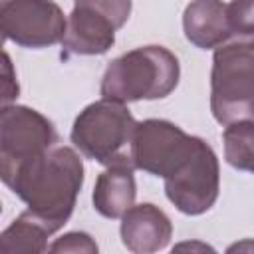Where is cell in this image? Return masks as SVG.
Wrapping results in <instances>:
<instances>
[{
    "label": "cell",
    "mask_w": 254,
    "mask_h": 254,
    "mask_svg": "<svg viewBox=\"0 0 254 254\" xmlns=\"http://www.w3.org/2000/svg\"><path fill=\"white\" fill-rule=\"evenodd\" d=\"M224 159L230 167L254 173V121H238L222 131Z\"/></svg>",
    "instance_id": "14"
},
{
    "label": "cell",
    "mask_w": 254,
    "mask_h": 254,
    "mask_svg": "<svg viewBox=\"0 0 254 254\" xmlns=\"http://www.w3.org/2000/svg\"><path fill=\"white\" fill-rule=\"evenodd\" d=\"M210 111L224 127L254 121V36L232 38L214 50Z\"/></svg>",
    "instance_id": "4"
},
{
    "label": "cell",
    "mask_w": 254,
    "mask_h": 254,
    "mask_svg": "<svg viewBox=\"0 0 254 254\" xmlns=\"http://www.w3.org/2000/svg\"><path fill=\"white\" fill-rule=\"evenodd\" d=\"M224 254H254V238H244V240H236L232 242Z\"/></svg>",
    "instance_id": "19"
},
{
    "label": "cell",
    "mask_w": 254,
    "mask_h": 254,
    "mask_svg": "<svg viewBox=\"0 0 254 254\" xmlns=\"http://www.w3.org/2000/svg\"><path fill=\"white\" fill-rule=\"evenodd\" d=\"M83 161L75 149L54 145L0 177L54 234L73 214L77 194L83 187Z\"/></svg>",
    "instance_id": "1"
},
{
    "label": "cell",
    "mask_w": 254,
    "mask_h": 254,
    "mask_svg": "<svg viewBox=\"0 0 254 254\" xmlns=\"http://www.w3.org/2000/svg\"><path fill=\"white\" fill-rule=\"evenodd\" d=\"M220 192V167L214 149L196 139L190 157L165 179V194L173 206L189 216H198L210 210Z\"/></svg>",
    "instance_id": "6"
},
{
    "label": "cell",
    "mask_w": 254,
    "mask_h": 254,
    "mask_svg": "<svg viewBox=\"0 0 254 254\" xmlns=\"http://www.w3.org/2000/svg\"><path fill=\"white\" fill-rule=\"evenodd\" d=\"M226 16L234 38L254 36V0L226 2Z\"/></svg>",
    "instance_id": "16"
},
{
    "label": "cell",
    "mask_w": 254,
    "mask_h": 254,
    "mask_svg": "<svg viewBox=\"0 0 254 254\" xmlns=\"http://www.w3.org/2000/svg\"><path fill=\"white\" fill-rule=\"evenodd\" d=\"M50 228L30 210L14 218L0 234V254H46Z\"/></svg>",
    "instance_id": "13"
},
{
    "label": "cell",
    "mask_w": 254,
    "mask_h": 254,
    "mask_svg": "<svg viewBox=\"0 0 254 254\" xmlns=\"http://www.w3.org/2000/svg\"><path fill=\"white\" fill-rule=\"evenodd\" d=\"M137 185L133 169L129 167H109L97 175L91 202L93 208L105 218H123V214L135 206Z\"/></svg>",
    "instance_id": "12"
},
{
    "label": "cell",
    "mask_w": 254,
    "mask_h": 254,
    "mask_svg": "<svg viewBox=\"0 0 254 254\" xmlns=\"http://www.w3.org/2000/svg\"><path fill=\"white\" fill-rule=\"evenodd\" d=\"M196 139L167 119L139 121L131 151L133 169L167 179L190 157Z\"/></svg>",
    "instance_id": "7"
},
{
    "label": "cell",
    "mask_w": 254,
    "mask_h": 254,
    "mask_svg": "<svg viewBox=\"0 0 254 254\" xmlns=\"http://www.w3.org/2000/svg\"><path fill=\"white\" fill-rule=\"evenodd\" d=\"M46 254H99V246L91 234L71 230L56 238Z\"/></svg>",
    "instance_id": "15"
},
{
    "label": "cell",
    "mask_w": 254,
    "mask_h": 254,
    "mask_svg": "<svg viewBox=\"0 0 254 254\" xmlns=\"http://www.w3.org/2000/svg\"><path fill=\"white\" fill-rule=\"evenodd\" d=\"M121 242L131 254H157L173 238V222L163 208L153 202L131 206L119 226Z\"/></svg>",
    "instance_id": "10"
},
{
    "label": "cell",
    "mask_w": 254,
    "mask_h": 254,
    "mask_svg": "<svg viewBox=\"0 0 254 254\" xmlns=\"http://www.w3.org/2000/svg\"><path fill=\"white\" fill-rule=\"evenodd\" d=\"M67 18L56 2L4 0L0 2V32L6 42L20 48L42 50L62 44Z\"/></svg>",
    "instance_id": "9"
},
{
    "label": "cell",
    "mask_w": 254,
    "mask_h": 254,
    "mask_svg": "<svg viewBox=\"0 0 254 254\" xmlns=\"http://www.w3.org/2000/svg\"><path fill=\"white\" fill-rule=\"evenodd\" d=\"M58 145L54 123L28 105H8L0 111V175Z\"/></svg>",
    "instance_id": "8"
},
{
    "label": "cell",
    "mask_w": 254,
    "mask_h": 254,
    "mask_svg": "<svg viewBox=\"0 0 254 254\" xmlns=\"http://www.w3.org/2000/svg\"><path fill=\"white\" fill-rule=\"evenodd\" d=\"M181 77L177 56L165 46H141L111 60L101 77V99L131 103L171 95Z\"/></svg>",
    "instance_id": "2"
},
{
    "label": "cell",
    "mask_w": 254,
    "mask_h": 254,
    "mask_svg": "<svg viewBox=\"0 0 254 254\" xmlns=\"http://www.w3.org/2000/svg\"><path fill=\"white\" fill-rule=\"evenodd\" d=\"M131 14L129 0H79L73 4L65 36L62 40V58L103 56L115 44V32Z\"/></svg>",
    "instance_id": "5"
},
{
    "label": "cell",
    "mask_w": 254,
    "mask_h": 254,
    "mask_svg": "<svg viewBox=\"0 0 254 254\" xmlns=\"http://www.w3.org/2000/svg\"><path fill=\"white\" fill-rule=\"evenodd\" d=\"M20 87L16 81V73L10 62L8 52H2V107L12 105V101L18 97Z\"/></svg>",
    "instance_id": "17"
},
{
    "label": "cell",
    "mask_w": 254,
    "mask_h": 254,
    "mask_svg": "<svg viewBox=\"0 0 254 254\" xmlns=\"http://www.w3.org/2000/svg\"><path fill=\"white\" fill-rule=\"evenodd\" d=\"M137 123L139 121H135L127 105L111 99H97L77 113L69 139L83 157L105 169H133L131 151Z\"/></svg>",
    "instance_id": "3"
},
{
    "label": "cell",
    "mask_w": 254,
    "mask_h": 254,
    "mask_svg": "<svg viewBox=\"0 0 254 254\" xmlns=\"http://www.w3.org/2000/svg\"><path fill=\"white\" fill-rule=\"evenodd\" d=\"M185 38L200 50H216L232 40V30L226 16V2L196 0L187 4L183 12Z\"/></svg>",
    "instance_id": "11"
},
{
    "label": "cell",
    "mask_w": 254,
    "mask_h": 254,
    "mask_svg": "<svg viewBox=\"0 0 254 254\" xmlns=\"http://www.w3.org/2000/svg\"><path fill=\"white\" fill-rule=\"evenodd\" d=\"M169 254H218L214 246L202 240H183L177 242Z\"/></svg>",
    "instance_id": "18"
}]
</instances>
